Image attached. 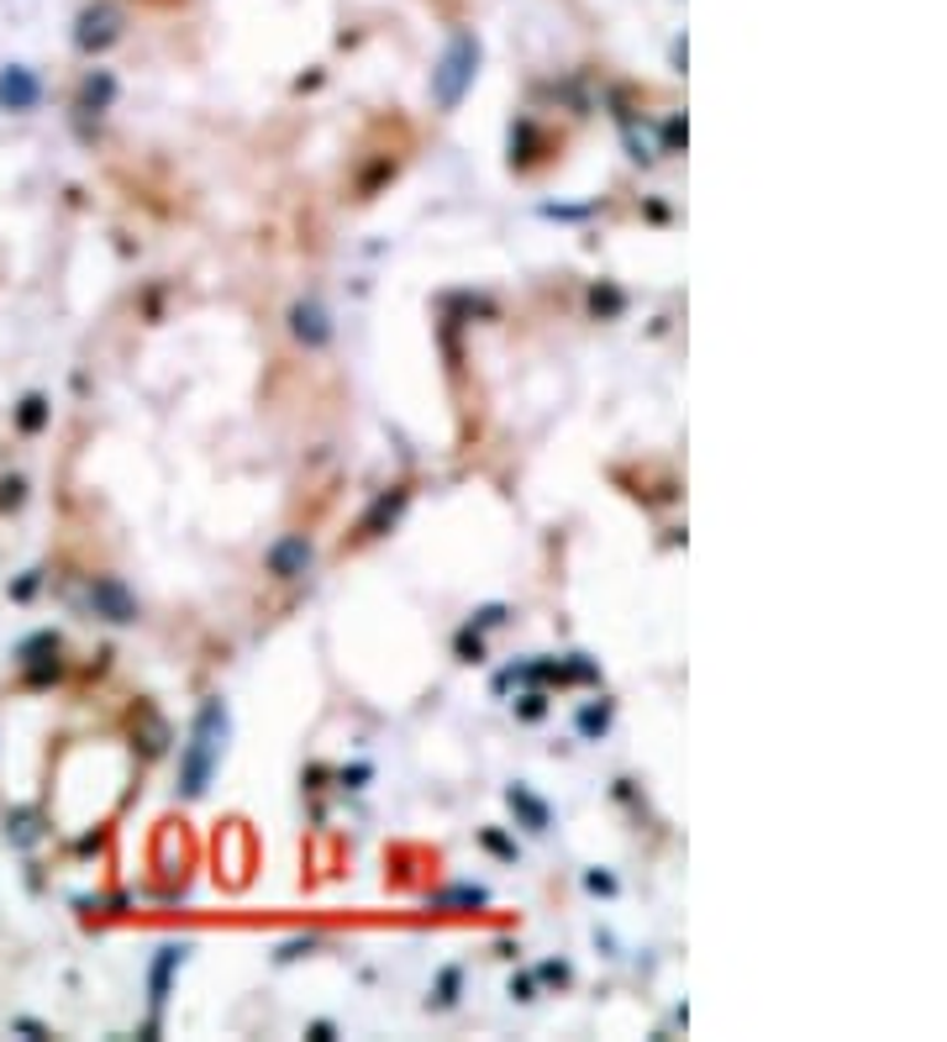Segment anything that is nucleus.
I'll list each match as a JSON object with an SVG mask.
<instances>
[{"mask_svg": "<svg viewBox=\"0 0 947 1042\" xmlns=\"http://www.w3.org/2000/svg\"><path fill=\"white\" fill-rule=\"evenodd\" d=\"M485 900H490V890H485V884H453V890H437V896H432V905H437V911H448V905H485Z\"/></svg>", "mask_w": 947, "mask_h": 1042, "instance_id": "obj_12", "label": "nucleus"}, {"mask_svg": "<svg viewBox=\"0 0 947 1042\" xmlns=\"http://www.w3.org/2000/svg\"><path fill=\"white\" fill-rule=\"evenodd\" d=\"M47 422V395H26L22 401V432H37Z\"/></svg>", "mask_w": 947, "mask_h": 1042, "instance_id": "obj_15", "label": "nucleus"}, {"mask_svg": "<svg viewBox=\"0 0 947 1042\" xmlns=\"http://www.w3.org/2000/svg\"><path fill=\"white\" fill-rule=\"evenodd\" d=\"M331 1038H337V1027H331V1021H316V1027H311V1042H331Z\"/></svg>", "mask_w": 947, "mask_h": 1042, "instance_id": "obj_24", "label": "nucleus"}, {"mask_svg": "<svg viewBox=\"0 0 947 1042\" xmlns=\"http://www.w3.org/2000/svg\"><path fill=\"white\" fill-rule=\"evenodd\" d=\"M474 621H479V627H500V621H505V606H485Z\"/></svg>", "mask_w": 947, "mask_h": 1042, "instance_id": "obj_23", "label": "nucleus"}, {"mask_svg": "<svg viewBox=\"0 0 947 1042\" xmlns=\"http://www.w3.org/2000/svg\"><path fill=\"white\" fill-rule=\"evenodd\" d=\"M511 1000H521V1006H526V1000H537V985H532V974H516V979H511Z\"/></svg>", "mask_w": 947, "mask_h": 1042, "instance_id": "obj_19", "label": "nucleus"}, {"mask_svg": "<svg viewBox=\"0 0 947 1042\" xmlns=\"http://www.w3.org/2000/svg\"><path fill=\"white\" fill-rule=\"evenodd\" d=\"M458 659H469V663L485 659V642H479V632H474V627H464V632H458Z\"/></svg>", "mask_w": 947, "mask_h": 1042, "instance_id": "obj_16", "label": "nucleus"}, {"mask_svg": "<svg viewBox=\"0 0 947 1042\" xmlns=\"http://www.w3.org/2000/svg\"><path fill=\"white\" fill-rule=\"evenodd\" d=\"M458 985H464V969H443L437 974V990H432V1006H437V1011H453V1006H458Z\"/></svg>", "mask_w": 947, "mask_h": 1042, "instance_id": "obj_14", "label": "nucleus"}, {"mask_svg": "<svg viewBox=\"0 0 947 1042\" xmlns=\"http://www.w3.org/2000/svg\"><path fill=\"white\" fill-rule=\"evenodd\" d=\"M121 37V22H117V11H85V22H79V47L85 53H100V47H111Z\"/></svg>", "mask_w": 947, "mask_h": 1042, "instance_id": "obj_7", "label": "nucleus"}, {"mask_svg": "<svg viewBox=\"0 0 947 1042\" xmlns=\"http://www.w3.org/2000/svg\"><path fill=\"white\" fill-rule=\"evenodd\" d=\"M227 737H232V706H227L221 695L200 701L195 721H189L185 748H179V784H174V795L185 805L206 801L216 769H221V758H227Z\"/></svg>", "mask_w": 947, "mask_h": 1042, "instance_id": "obj_1", "label": "nucleus"}, {"mask_svg": "<svg viewBox=\"0 0 947 1042\" xmlns=\"http://www.w3.org/2000/svg\"><path fill=\"white\" fill-rule=\"evenodd\" d=\"M405 500H411L405 490H395V496H379L374 506H369V517L358 521V532H363V538H379L384 527H395V521H401V511H405Z\"/></svg>", "mask_w": 947, "mask_h": 1042, "instance_id": "obj_8", "label": "nucleus"}, {"mask_svg": "<svg viewBox=\"0 0 947 1042\" xmlns=\"http://www.w3.org/2000/svg\"><path fill=\"white\" fill-rule=\"evenodd\" d=\"M90 611L100 621H111V627H132L138 621V600H132V590L121 585L117 574H100L90 585Z\"/></svg>", "mask_w": 947, "mask_h": 1042, "instance_id": "obj_6", "label": "nucleus"}, {"mask_svg": "<svg viewBox=\"0 0 947 1042\" xmlns=\"http://www.w3.org/2000/svg\"><path fill=\"white\" fill-rule=\"evenodd\" d=\"M590 301H595V311H621V306H627V295H621V290H595Z\"/></svg>", "mask_w": 947, "mask_h": 1042, "instance_id": "obj_18", "label": "nucleus"}, {"mask_svg": "<svg viewBox=\"0 0 947 1042\" xmlns=\"http://www.w3.org/2000/svg\"><path fill=\"white\" fill-rule=\"evenodd\" d=\"M585 890H595V896H616V879L600 875V869H590V875H585Z\"/></svg>", "mask_w": 947, "mask_h": 1042, "instance_id": "obj_20", "label": "nucleus"}, {"mask_svg": "<svg viewBox=\"0 0 947 1042\" xmlns=\"http://www.w3.org/2000/svg\"><path fill=\"white\" fill-rule=\"evenodd\" d=\"M485 848H496L500 858H516V843H505L500 832H485Z\"/></svg>", "mask_w": 947, "mask_h": 1042, "instance_id": "obj_22", "label": "nucleus"}, {"mask_svg": "<svg viewBox=\"0 0 947 1042\" xmlns=\"http://www.w3.org/2000/svg\"><path fill=\"white\" fill-rule=\"evenodd\" d=\"M0 106H11V111H32L37 106V79L26 69H11L6 79H0Z\"/></svg>", "mask_w": 947, "mask_h": 1042, "instance_id": "obj_10", "label": "nucleus"}, {"mask_svg": "<svg viewBox=\"0 0 947 1042\" xmlns=\"http://www.w3.org/2000/svg\"><path fill=\"white\" fill-rule=\"evenodd\" d=\"M290 337H295L306 354L331 348L337 327H331V311H327V301H322V295H301V301L290 306Z\"/></svg>", "mask_w": 947, "mask_h": 1042, "instance_id": "obj_4", "label": "nucleus"}, {"mask_svg": "<svg viewBox=\"0 0 947 1042\" xmlns=\"http://www.w3.org/2000/svg\"><path fill=\"white\" fill-rule=\"evenodd\" d=\"M516 716H521V721H543V716H547V695H537V690H532V695L516 706Z\"/></svg>", "mask_w": 947, "mask_h": 1042, "instance_id": "obj_17", "label": "nucleus"}, {"mask_svg": "<svg viewBox=\"0 0 947 1042\" xmlns=\"http://www.w3.org/2000/svg\"><path fill=\"white\" fill-rule=\"evenodd\" d=\"M574 721H579V737H590V742H595V737H606V732H611V701H600V706H585L579 716H574Z\"/></svg>", "mask_w": 947, "mask_h": 1042, "instance_id": "obj_13", "label": "nucleus"}, {"mask_svg": "<svg viewBox=\"0 0 947 1042\" xmlns=\"http://www.w3.org/2000/svg\"><path fill=\"white\" fill-rule=\"evenodd\" d=\"M474 74H479V37L458 32V37L443 47L437 69H432V100H437V111H458V106H464Z\"/></svg>", "mask_w": 947, "mask_h": 1042, "instance_id": "obj_2", "label": "nucleus"}, {"mask_svg": "<svg viewBox=\"0 0 947 1042\" xmlns=\"http://www.w3.org/2000/svg\"><path fill=\"white\" fill-rule=\"evenodd\" d=\"M263 568H269L274 579H306L311 568H316V543H311L306 532H284V538L269 543Z\"/></svg>", "mask_w": 947, "mask_h": 1042, "instance_id": "obj_5", "label": "nucleus"}, {"mask_svg": "<svg viewBox=\"0 0 947 1042\" xmlns=\"http://www.w3.org/2000/svg\"><path fill=\"white\" fill-rule=\"evenodd\" d=\"M505 801H511V811H521V822H526V832H547V822H553V811H547V801H537L526 784H511L505 790Z\"/></svg>", "mask_w": 947, "mask_h": 1042, "instance_id": "obj_9", "label": "nucleus"}, {"mask_svg": "<svg viewBox=\"0 0 947 1042\" xmlns=\"http://www.w3.org/2000/svg\"><path fill=\"white\" fill-rule=\"evenodd\" d=\"M537 979H547V985H568V964H543Z\"/></svg>", "mask_w": 947, "mask_h": 1042, "instance_id": "obj_21", "label": "nucleus"}, {"mask_svg": "<svg viewBox=\"0 0 947 1042\" xmlns=\"http://www.w3.org/2000/svg\"><path fill=\"white\" fill-rule=\"evenodd\" d=\"M111 100H117V79H111L106 69H95L90 79H85V90H79V111H90L95 117V111H106Z\"/></svg>", "mask_w": 947, "mask_h": 1042, "instance_id": "obj_11", "label": "nucleus"}, {"mask_svg": "<svg viewBox=\"0 0 947 1042\" xmlns=\"http://www.w3.org/2000/svg\"><path fill=\"white\" fill-rule=\"evenodd\" d=\"M185 958H189V943H164L159 953H153V964H148V1006H153V1021H148V1032H159V1021H164V1011H168L174 974L185 969Z\"/></svg>", "mask_w": 947, "mask_h": 1042, "instance_id": "obj_3", "label": "nucleus"}]
</instances>
